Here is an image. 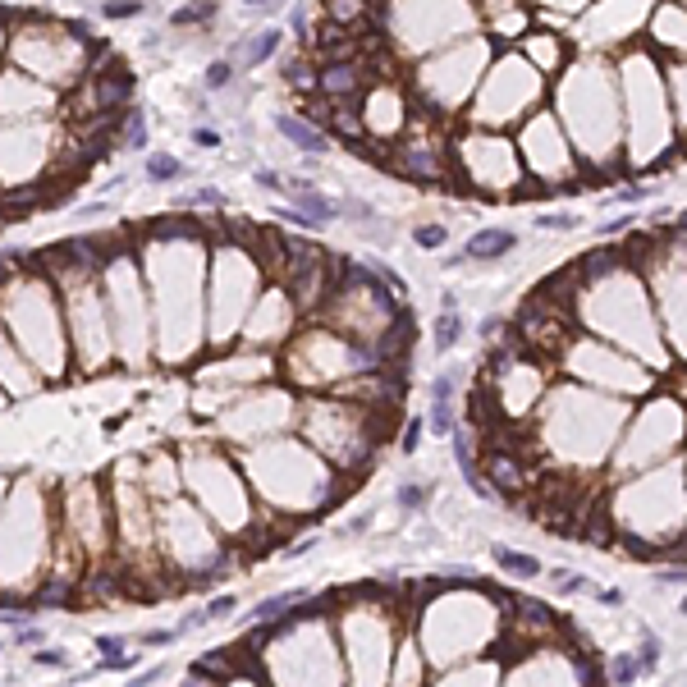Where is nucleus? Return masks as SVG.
I'll use <instances>...</instances> for the list:
<instances>
[{
  "mask_svg": "<svg viewBox=\"0 0 687 687\" xmlns=\"http://www.w3.org/2000/svg\"><path fill=\"white\" fill-rule=\"evenodd\" d=\"M280 216L284 220H294V225H307V229H321V225H330V220L339 216V207H330L321 193H312V188H303V193H294V207L284 211L280 207Z\"/></svg>",
  "mask_w": 687,
  "mask_h": 687,
  "instance_id": "nucleus-1",
  "label": "nucleus"
},
{
  "mask_svg": "<svg viewBox=\"0 0 687 687\" xmlns=\"http://www.w3.org/2000/svg\"><path fill=\"white\" fill-rule=\"evenodd\" d=\"M275 124H280V133L294 142L298 152H307V156H317V152H326V147H330V138H326V133H321L312 120H298V115H275Z\"/></svg>",
  "mask_w": 687,
  "mask_h": 687,
  "instance_id": "nucleus-2",
  "label": "nucleus"
},
{
  "mask_svg": "<svg viewBox=\"0 0 687 687\" xmlns=\"http://www.w3.org/2000/svg\"><path fill=\"white\" fill-rule=\"evenodd\" d=\"M513 243H518L513 229H477L468 239V248H463V257H472V262H495V257H504Z\"/></svg>",
  "mask_w": 687,
  "mask_h": 687,
  "instance_id": "nucleus-3",
  "label": "nucleus"
},
{
  "mask_svg": "<svg viewBox=\"0 0 687 687\" xmlns=\"http://www.w3.org/2000/svg\"><path fill=\"white\" fill-rule=\"evenodd\" d=\"M491 559L504 568V573H513V578H541V559L523 555V550H513V546H495Z\"/></svg>",
  "mask_w": 687,
  "mask_h": 687,
  "instance_id": "nucleus-4",
  "label": "nucleus"
},
{
  "mask_svg": "<svg viewBox=\"0 0 687 687\" xmlns=\"http://www.w3.org/2000/svg\"><path fill=\"white\" fill-rule=\"evenodd\" d=\"M458 335H463V317H458L454 307H445V312L436 317V330H431V349H436V353H449V349L458 344Z\"/></svg>",
  "mask_w": 687,
  "mask_h": 687,
  "instance_id": "nucleus-5",
  "label": "nucleus"
},
{
  "mask_svg": "<svg viewBox=\"0 0 687 687\" xmlns=\"http://www.w3.org/2000/svg\"><path fill=\"white\" fill-rule=\"evenodd\" d=\"M303 600V591H284V596H271V600H262L257 610H252V619L257 623H275V619H284V610L289 605H298Z\"/></svg>",
  "mask_w": 687,
  "mask_h": 687,
  "instance_id": "nucleus-6",
  "label": "nucleus"
},
{
  "mask_svg": "<svg viewBox=\"0 0 687 687\" xmlns=\"http://www.w3.org/2000/svg\"><path fill=\"white\" fill-rule=\"evenodd\" d=\"M280 28H271V33H262V37H252V42H243V55H248V60H243V65H262V60H271L275 55V46H280Z\"/></svg>",
  "mask_w": 687,
  "mask_h": 687,
  "instance_id": "nucleus-7",
  "label": "nucleus"
},
{
  "mask_svg": "<svg viewBox=\"0 0 687 687\" xmlns=\"http://www.w3.org/2000/svg\"><path fill=\"white\" fill-rule=\"evenodd\" d=\"M426 426H431V436H454V399H431V417H426Z\"/></svg>",
  "mask_w": 687,
  "mask_h": 687,
  "instance_id": "nucleus-8",
  "label": "nucleus"
},
{
  "mask_svg": "<svg viewBox=\"0 0 687 687\" xmlns=\"http://www.w3.org/2000/svg\"><path fill=\"white\" fill-rule=\"evenodd\" d=\"M491 477H495V486H500V491H518V486H523V477H518V463H513V458H504V454L491 458Z\"/></svg>",
  "mask_w": 687,
  "mask_h": 687,
  "instance_id": "nucleus-9",
  "label": "nucleus"
},
{
  "mask_svg": "<svg viewBox=\"0 0 687 687\" xmlns=\"http://www.w3.org/2000/svg\"><path fill=\"white\" fill-rule=\"evenodd\" d=\"M184 175V165L175 161V156H161L156 152L152 161H147V179H152V184H170V179H179Z\"/></svg>",
  "mask_w": 687,
  "mask_h": 687,
  "instance_id": "nucleus-10",
  "label": "nucleus"
},
{
  "mask_svg": "<svg viewBox=\"0 0 687 687\" xmlns=\"http://www.w3.org/2000/svg\"><path fill=\"white\" fill-rule=\"evenodd\" d=\"M216 14V0H193V5H184V10L170 14V23L175 28H184V23H197V19H211Z\"/></svg>",
  "mask_w": 687,
  "mask_h": 687,
  "instance_id": "nucleus-11",
  "label": "nucleus"
},
{
  "mask_svg": "<svg viewBox=\"0 0 687 687\" xmlns=\"http://www.w3.org/2000/svg\"><path fill=\"white\" fill-rule=\"evenodd\" d=\"M37 600H42V605H69V600H74V587H69L65 573H60V578H51L42 587V596H37Z\"/></svg>",
  "mask_w": 687,
  "mask_h": 687,
  "instance_id": "nucleus-12",
  "label": "nucleus"
},
{
  "mask_svg": "<svg viewBox=\"0 0 687 687\" xmlns=\"http://www.w3.org/2000/svg\"><path fill=\"white\" fill-rule=\"evenodd\" d=\"M637 674H642V660H637V655H614L610 660V678L614 683H633Z\"/></svg>",
  "mask_w": 687,
  "mask_h": 687,
  "instance_id": "nucleus-13",
  "label": "nucleus"
},
{
  "mask_svg": "<svg viewBox=\"0 0 687 687\" xmlns=\"http://www.w3.org/2000/svg\"><path fill=\"white\" fill-rule=\"evenodd\" d=\"M152 234H156V239H193L197 229L188 225V220H156Z\"/></svg>",
  "mask_w": 687,
  "mask_h": 687,
  "instance_id": "nucleus-14",
  "label": "nucleus"
},
{
  "mask_svg": "<svg viewBox=\"0 0 687 687\" xmlns=\"http://www.w3.org/2000/svg\"><path fill=\"white\" fill-rule=\"evenodd\" d=\"M413 239H417V248H426V252H436L440 243L449 239V229L445 225H422V229H413Z\"/></svg>",
  "mask_w": 687,
  "mask_h": 687,
  "instance_id": "nucleus-15",
  "label": "nucleus"
},
{
  "mask_svg": "<svg viewBox=\"0 0 687 687\" xmlns=\"http://www.w3.org/2000/svg\"><path fill=\"white\" fill-rule=\"evenodd\" d=\"M124 142H129V147H142V142H147V120H142V110H129V120H124Z\"/></svg>",
  "mask_w": 687,
  "mask_h": 687,
  "instance_id": "nucleus-16",
  "label": "nucleus"
},
{
  "mask_svg": "<svg viewBox=\"0 0 687 687\" xmlns=\"http://www.w3.org/2000/svg\"><path fill=\"white\" fill-rule=\"evenodd\" d=\"M101 14H106V19H138V14H142V0H106Z\"/></svg>",
  "mask_w": 687,
  "mask_h": 687,
  "instance_id": "nucleus-17",
  "label": "nucleus"
},
{
  "mask_svg": "<svg viewBox=\"0 0 687 687\" xmlns=\"http://www.w3.org/2000/svg\"><path fill=\"white\" fill-rule=\"evenodd\" d=\"M610 266H614V252H591L587 262H582V280H600Z\"/></svg>",
  "mask_w": 687,
  "mask_h": 687,
  "instance_id": "nucleus-18",
  "label": "nucleus"
},
{
  "mask_svg": "<svg viewBox=\"0 0 687 687\" xmlns=\"http://www.w3.org/2000/svg\"><path fill=\"white\" fill-rule=\"evenodd\" d=\"M399 504H404V509H422V504H426V486L404 481V486H399Z\"/></svg>",
  "mask_w": 687,
  "mask_h": 687,
  "instance_id": "nucleus-19",
  "label": "nucleus"
},
{
  "mask_svg": "<svg viewBox=\"0 0 687 687\" xmlns=\"http://www.w3.org/2000/svg\"><path fill=\"white\" fill-rule=\"evenodd\" d=\"M637 660H642V669H655V665H660V637H655V633L642 637V651H637Z\"/></svg>",
  "mask_w": 687,
  "mask_h": 687,
  "instance_id": "nucleus-20",
  "label": "nucleus"
},
{
  "mask_svg": "<svg viewBox=\"0 0 687 687\" xmlns=\"http://www.w3.org/2000/svg\"><path fill=\"white\" fill-rule=\"evenodd\" d=\"M97 651H101V660H120L124 655V637H97Z\"/></svg>",
  "mask_w": 687,
  "mask_h": 687,
  "instance_id": "nucleus-21",
  "label": "nucleus"
},
{
  "mask_svg": "<svg viewBox=\"0 0 687 687\" xmlns=\"http://www.w3.org/2000/svg\"><path fill=\"white\" fill-rule=\"evenodd\" d=\"M229 78H234V69H229V65H225V60H216V65H211V69H207V88H225Z\"/></svg>",
  "mask_w": 687,
  "mask_h": 687,
  "instance_id": "nucleus-22",
  "label": "nucleus"
},
{
  "mask_svg": "<svg viewBox=\"0 0 687 687\" xmlns=\"http://www.w3.org/2000/svg\"><path fill=\"white\" fill-rule=\"evenodd\" d=\"M422 426L426 422H408V431H404V440H399V449H404V454H413L417 445H422Z\"/></svg>",
  "mask_w": 687,
  "mask_h": 687,
  "instance_id": "nucleus-23",
  "label": "nucleus"
},
{
  "mask_svg": "<svg viewBox=\"0 0 687 687\" xmlns=\"http://www.w3.org/2000/svg\"><path fill=\"white\" fill-rule=\"evenodd\" d=\"M175 637H179L175 628H156V633H142L138 642H142V646H165V642H175Z\"/></svg>",
  "mask_w": 687,
  "mask_h": 687,
  "instance_id": "nucleus-24",
  "label": "nucleus"
},
{
  "mask_svg": "<svg viewBox=\"0 0 687 687\" xmlns=\"http://www.w3.org/2000/svg\"><path fill=\"white\" fill-rule=\"evenodd\" d=\"M257 184H262V188H271V193H284V188H289L280 175H275V170H257Z\"/></svg>",
  "mask_w": 687,
  "mask_h": 687,
  "instance_id": "nucleus-25",
  "label": "nucleus"
},
{
  "mask_svg": "<svg viewBox=\"0 0 687 687\" xmlns=\"http://www.w3.org/2000/svg\"><path fill=\"white\" fill-rule=\"evenodd\" d=\"M536 225H541V229H573L578 220H573V216H541Z\"/></svg>",
  "mask_w": 687,
  "mask_h": 687,
  "instance_id": "nucleus-26",
  "label": "nucleus"
},
{
  "mask_svg": "<svg viewBox=\"0 0 687 687\" xmlns=\"http://www.w3.org/2000/svg\"><path fill=\"white\" fill-rule=\"evenodd\" d=\"M37 665H46V669H65L69 660H65L60 651H37Z\"/></svg>",
  "mask_w": 687,
  "mask_h": 687,
  "instance_id": "nucleus-27",
  "label": "nucleus"
},
{
  "mask_svg": "<svg viewBox=\"0 0 687 687\" xmlns=\"http://www.w3.org/2000/svg\"><path fill=\"white\" fill-rule=\"evenodd\" d=\"M193 142L197 147H220V133L216 129H193Z\"/></svg>",
  "mask_w": 687,
  "mask_h": 687,
  "instance_id": "nucleus-28",
  "label": "nucleus"
},
{
  "mask_svg": "<svg viewBox=\"0 0 687 687\" xmlns=\"http://www.w3.org/2000/svg\"><path fill=\"white\" fill-rule=\"evenodd\" d=\"M559 591H591V582H587V578H573V573H568V578H559Z\"/></svg>",
  "mask_w": 687,
  "mask_h": 687,
  "instance_id": "nucleus-29",
  "label": "nucleus"
},
{
  "mask_svg": "<svg viewBox=\"0 0 687 687\" xmlns=\"http://www.w3.org/2000/svg\"><path fill=\"white\" fill-rule=\"evenodd\" d=\"M19 646H42V628H19Z\"/></svg>",
  "mask_w": 687,
  "mask_h": 687,
  "instance_id": "nucleus-30",
  "label": "nucleus"
},
{
  "mask_svg": "<svg viewBox=\"0 0 687 687\" xmlns=\"http://www.w3.org/2000/svg\"><path fill=\"white\" fill-rule=\"evenodd\" d=\"M197 202H202V207H220V202H225V197L216 193V188H202V193H197Z\"/></svg>",
  "mask_w": 687,
  "mask_h": 687,
  "instance_id": "nucleus-31",
  "label": "nucleus"
},
{
  "mask_svg": "<svg viewBox=\"0 0 687 687\" xmlns=\"http://www.w3.org/2000/svg\"><path fill=\"white\" fill-rule=\"evenodd\" d=\"M596 600H600V605H623V591L619 587H614V591H596Z\"/></svg>",
  "mask_w": 687,
  "mask_h": 687,
  "instance_id": "nucleus-32",
  "label": "nucleus"
},
{
  "mask_svg": "<svg viewBox=\"0 0 687 687\" xmlns=\"http://www.w3.org/2000/svg\"><path fill=\"white\" fill-rule=\"evenodd\" d=\"M623 229H628V216H623V220H605V225H600V234H623Z\"/></svg>",
  "mask_w": 687,
  "mask_h": 687,
  "instance_id": "nucleus-33",
  "label": "nucleus"
},
{
  "mask_svg": "<svg viewBox=\"0 0 687 687\" xmlns=\"http://www.w3.org/2000/svg\"><path fill=\"white\" fill-rule=\"evenodd\" d=\"M660 582H669V587H678V582H687L683 568H674V573H660Z\"/></svg>",
  "mask_w": 687,
  "mask_h": 687,
  "instance_id": "nucleus-34",
  "label": "nucleus"
},
{
  "mask_svg": "<svg viewBox=\"0 0 687 687\" xmlns=\"http://www.w3.org/2000/svg\"><path fill=\"white\" fill-rule=\"evenodd\" d=\"M243 5H266V0H243Z\"/></svg>",
  "mask_w": 687,
  "mask_h": 687,
  "instance_id": "nucleus-35",
  "label": "nucleus"
},
{
  "mask_svg": "<svg viewBox=\"0 0 687 687\" xmlns=\"http://www.w3.org/2000/svg\"><path fill=\"white\" fill-rule=\"evenodd\" d=\"M0 284H5V262H0Z\"/></svg>",
  "mask_w": 687,
  "mask_h": 687,
  "instance_id": "nucleus-36",
  "label": "nucleus"
}]
</instances>
